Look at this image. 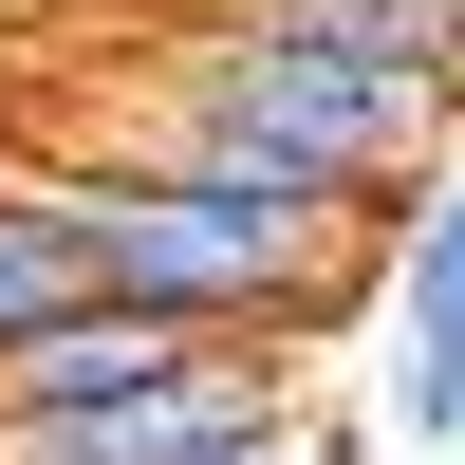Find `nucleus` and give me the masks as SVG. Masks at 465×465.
Returning a JSON list of instances; mask_svg holds the SVG:
<instances>
[{
    "label": "nucleus",
    "instance_id": "obj_1",
    "mask_svg": "<svg viewBox=\"0 0 465 465\" xmlns=\"http://www.w3.org/2000/svg\"><path fill=\"white\" fill-rule=\"evenodd\" d=\"M429 149H447V94H391V74L242 37V19H186V56L149 74V131L112 168L261 186V205H317V223H410L429 205Z\"/></svg>",
    "mask_w": 465,
    "mask_h": 465
},
{
    "label": "nucleus",
    "instance_id": "obj_2",
    "mask_svg": "<svg viewBox=\"0 0 465 465\" xmlns=\"http://www.w3.org/2000/svg\"><path fill=\"white\" fill-rule=\"evenodd\" d=\"M74 223H94V280L168 335H317L354 298V242L317 205H261V186H168V168H56Z\"/></svg>",
    "mask_w": 465,
    "mask_h": 465
},
{
    "label": "nucleus",
    "instance_id": "obj_3",
    "mask_svg": "<svg viewBox=\"0 0 465 465\" xmlns=\"http://www.w3.org/2000/svg\"><path fill=\"white\" fill-rule=\"evenodd\" d=\"M391 429L465 447V168L391 223Z\"/></svg>",
    "mask_w": 465,
    "mask_h": 465
},
{
    "label": "nucleus",
    "instance_id": "obj_4",
    "mask_svg": "<svg viewBox=\"0 0 465 465\" xmlns=\"http://www.w3.org/2000/svg\"><path fill=\"white\" fill-rule=\"evenodd\" d=\"M205 19L298 37V56H354V74H391V94H447L465 112V0H205Z\"/></svg>",
    "mask_w": 465,
    "mask_h": 465
},
{
    "label": "nucleus",
    "instance_id": "obj_5",
    "mask_svg": "<svg viewBox=\"0 0 465 465\" xmlns=\"http://www.w3.org/2000/svg\"><path fill=\"white\" fill-rule=\"evenodd\" d=\"M94 223H74V186L37 168V149H0V354H37V335L94 317Z\"/></svg>",
    "mask_w": 465,
    "mask_h": 465
},
{
    "label": "nucleus",
    "instance_id": "obj_6",
    "mask_svg": "<svg viewBox=\"0 0 465 465\" xmlns=\"http://www.w3.org/2000/svg\"><path fill=\"white\" fill-rule=\"evenodd\" d=\"M223 465H354V429H317V410H280V429H242Z\"/></svg>",
    "mask_w": 465,
    "mask_h": 465
}]
</instances>
